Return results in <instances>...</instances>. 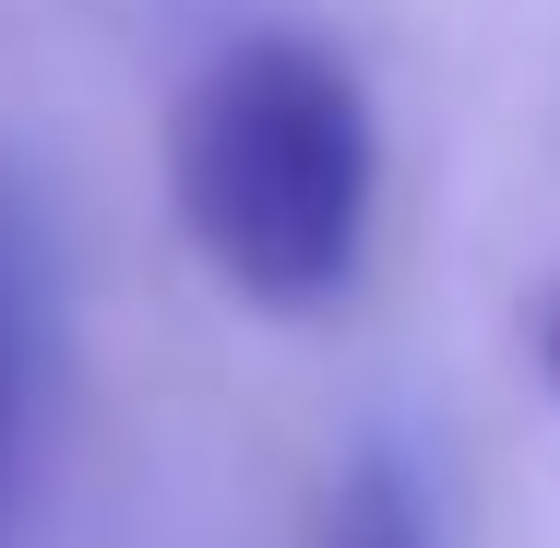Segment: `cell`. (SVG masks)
Masks as SVG:
<instances>
[{"mask_svg":"<svg viewBox=\"0 0 560 548\" xmlns=\"http://www.w3.org/2000/svg\"><path fill=\"white\" fill-rule=\"evenodd\" d=\"M24 382H36V263L0 215V525H12V465H24Z\"/></svg>","mask_w":560,"mask_h":548,"instance_id":"2","label":"cell"},{"mask_svg":"<svg viewBox=\"0 0 560 548\" xmlns=\"http://www.w3.org/2000/svg\"><path fill=\"white\" fill-rule=\"evenodd\" d=\"M370 96L323 36H238L167 119V191L191 250L250 311H335L370 238Z\"/></svg>","mask_w":560,"mask_h":548,"instance_id":"1","label":"cell"},{"mask_svg":"<svg viewBox=\"0 0 560 548\" xmlns=\"http://www.w3.org/2000/svg\"><path fill=\"white\" fill-rule=\"evenodd\" d=\"M323 548H430V513H418V489H406L394 453H358L346 465L335 513H323Z\"/></svg>","mask_w":560,"mask_h":548,"instance_id":"3","label":"cell"},{"mask_svg":"<svg viewBox=\"0 0 560 548\" xmlns=\"http://www.w3.org/2000/svg\"><path fill=\"white\" fill-rule=\"evenodd\" d=\"M549 382H560V323H549Z\"/></svg>","mask_w":560,"mask_h":548,"instance_id":"4","label":"cell"}]
</instances>
